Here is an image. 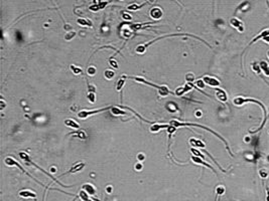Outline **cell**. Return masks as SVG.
I'll return each mask as SVG.
<instances>
[{"instance_id":"cell-7","label":"cell","mask_w":269,"mask_h":201,"mask_svg":"<svg viewBox=\"0 0 269 201\" xmlns=\"http://www.w3.org/2000/svg\"><path fill=\"white\" fill-rule=\"evenodd\" d=\"M203 81L206 85H209L210 87H213V88L220 86V81H218L217 79L213 78V76H204Z\"/></svg>"},{"instance_id":"cell-21","label":"cell","mask_w":269,"mask_h":201,"mask_svg":"<svg viewBox=\"0 0 269 201\" xmlns=\"http://www.w3.org/2000/svg\"><path fill=\"white\" fill-rule=\"evenodd\" d=\"M225 191H226V189H225V187H224L223 185L218 186V187L216 188V193H217V197H218V196L223 195V194L225 193Z\"/></svg>"},{"instance_id":"cell-1","label":"cell","mask_w":269,"mask_h":201,"mask_svg":"<svg viewBox=\"0 0 269 201\" xmlns=\"http://www.w3.org/2000/svg\"><path fill=\"white\" fill-rule=\"evenodd\" d=\"M247 103H255V104H257V105H259L260 107H261L262 111H263L264 120H263V122H262L261 126H260L259 128H257V129H256L255 131L251 132V133H257V132H259L260 130L263 129V127L265 126V124H266V117H267V115H266L265 106H264L263 104H262L260 101H257V100H255V99H251V98H243V97H236V98H234V100H233V104H234L235 106H238V107H240V106L244 105V104H247Z\"/></svg>"},{"instance_id":"cell-12","label":"cell","mask_w":269,"mask_h":201,"mask_svg":"<svg viewBox=\"0 0 269 201\" xmlns=\"http://www.w3.org/2000/svg\"><path fill=\"white\" fill-rule=\"evenodd\" d=\"M19 196L23 198H35L36 194L32 191H29V190H22L19 192Z\"/></svg>"},{"instance_id":"cell-32","label":"cell","mask_w":269,"mask_h":201,"mask_svg":"<svg viewBox=\"0 0 269 201\" xmlns=\"http://www.w3.org/2000/svg\"><path fill=\"white\" fill-rule=\"evenodd\" d=\"M141 168H142V165H141V164H137V165L135 166V169H136V170H140Z\"/></svg>"},{"instance_id":"cell-33","label":"cell","mask_w":269,"mask_h":201,"mask_svg":"<svg viewBox=\"0 0 269 201\" xmlns=\"http://www.w3.org/2000/svg\"><path fill=\"white\" fill-rule=\"evenodd\" d=\"M123 17L125 18V19H129V20L131 19V17H130L129 15H126V14H123Z\"/></svg>"},{"instance_id":"cell-16","label":"cell","mask_w":269,"mask_h":201,"mask_svg":"<svg viewBox=\"0 0 269 201\" xmlns=\"http://www.w3.org/2000/svg\"><path fill=\"white\" fill-rule=\"evenodd\" d=\"M260 68H261L262 72H264V74H265L266 76H269V66L265 62H260Z\"/></svg>"},{"instance_id":"cell-3","label":"cell","mask_w":269,"mask_h":201,"mask_svg":"<svg viewBox=\"0 0 269 201\" xmlns=\"http://www.w3.org/2000/svg\"><path fill=\"white\" fill-rule=\"evenodd\" d=\"M130 79H133V80L137 81V82H140V83H143V84H146L148 85V86H151V87H154V88L156 89H159V94L161 95L162 97H165L168 96V94H170V90H168V88H166L165 86H162V87H159L157 86V85H154V84H151V83L147 82V81L143 80V79H140V78H135V76H129Z\"/></svg>"},{"instance_id":"cell-36","label":"cell","mask_w":269,"mask_h":201,"mask_svg":"<svg viewBox=\"0 0 269 201\" xmlns=\"http://www.w3.org/2000/svg\"><path fill=\"white\" fill-rule=\"evenodd\" d=\"M267 55H268V58H269V50L267 51Z\"/></svg>"},{"instance_id":"cell-4","label":"cell","mask_w":269,"mask_h":201,"mask_svg":"<svg viewBox=\"0 0 269 201\" xmlns=\"http://www.w3.org/2000/svg\"><path fill=\"white\" fill-rule=\"evenodd\" d=\"M267 35H269V29H268V28H265V29L262 30V31L260 32V33H258L257 35H256L255 37H254L253 39H252L251 41H250L249 43H248V45H247V47H246V49H247V48L249 47V46H251L253 43H255L256 41H258L259 39H263V37H265V36H267ZM246 49H245V50H246ZM245 50H244V51H245Z\"/></svg>"},{"instance_id":"cell-19","label":"cell","mask_w":269,"mask_h":201,"mask_svg":"<svg viewBox=\"0 0 269 201\" xmlns=\"http://www.w3.org/2000/svg\"><path fill=\"white\" fill-rule=\"evenodd\" d=\"M166 127H170V126H168V125H153L151 128H150V131L153 132V133H155V132H158L160 129H162V128H166Z\"/></svg>"},{"instance_id":"cell-24","label":"cell","mask_w":269,"mask_h":201,"mask_svg":"<svg viewBox=\"0 0 269 201\" xmlns=\"http://www.w3.org/2000/svg\"><path fill=\"white\" fill-rule=\"evenodd\" d=\"M195 85H197V88H205V86H206V84H205V82H204L203 80H199V81H197L195 82Z\"/></svg>"},{"instance_id":"cell-30","label":"cell","mask_w":269,"mask_h":201,"mask_svg":"<svg viewBox=\"0 0 269 201\" xmlns=\"http://www.w3.org/2000/svg\"><path fill=\"white\" fill-rule=\"evenodd\" d=\"M266 201H269V188L268 187H266Z\"/></svg>"},{"instance_id":"cell-34","label":"cell","mask_w":269,"mask_h":201,"mask_svg":"<svg viewBox=\"0 0 269 201\" xmlns=\"http://www.w3.org/2000/svg\"><path fill=\"white\" fill-rule=\"evenodd\" d=\"M138 159H140V160H143V159H144V157H143V156L141 155V154H140V155L138 156Z\"/></svg>"},{"instance_id":"cell-2","label":"cell","mask_w":269,"mask_h":201,"mask_svg":"<svg viewBox=\"0 0 269 201\" xmlns=\"http://www.w3.org/2000/svg\"><path fill=\"white\" fill-rule=\"evenodd\" d=\"M170 125L172 126H174V127H183V126H193V127H200V128H202V129H205V130H207V131H209V132H211L212 134H214V135L216 136V137H218L219 139H221L222 141L225 143V145H226V148H227V150L229 151V153H230V155L233 157V154H232V152H231V150H230V147H229V145H228V143L227 142L225 141V139H224L223 137H221V136L219 135L218 133H216L215 131H213V130H211L210 128H207V127H205V126H202V125H199V124H191V123H179V122H176V121H172L170 122Z\"/></svg>"},{"instance_id":"cell-28","label":"cell","mask_w":269,"mask_h":201,"mask_svg":"<svg viewBox=\"0 0 269 201\" xmlns=\"http://www.w3.org/2000/svg\"><path fill=\"white\" fill-rule=\"evenodd\" d=\"M259 174H260V176H261L262 178H266V177L268 176V174L266 173L265 170H260V171H259Z\"/></svg>"},{"instance_id":"cell-18","label":"cell","mask_w":269,"mask_h":201,"mask_svg":"<svg viewBox=\"0 0 269 201\" xmlns=\"http://www.w3.org/2000/svg\"><path fill=\"white\" fill-rule=\"evenodd\" d=\"M111 113L115 116H121V115H125V112H123L122 110L118 109L116 107H111Z\"/></svg>"},{"instance_id":"cell-31","label":"cell","mask_w":269,"mask_h":201,"mask_svg":"<svg viewBox=\"0 0 269 201\" xmlns=\"http://www.w3.org/2000/svg\"><path fill=\"white\" fill-rule=\"evenodd\" d=\"M263 41H265L266 43H268L269 44V35H267V36H265V37H263Z\"/></svg>"},{"instance_id":"cell-35","label":"cell","mask_w":269,"mask_h":201,"mask_svg":"<svg viewBox=\"0 0 269 201\" xmlns=\"http://www.w3.org/2000/svg\"><path fill=\"white\" fill-rule=\"evenodd\" d=\"M107 192H108V193H110V192H111V187H107Z\"/></svg>"},{"instance_id":"cell-20","label":"cell","mask_w":269,"mask_h":201,"mask_svg":"<svg viewBox=\"0 0 269 201\" xmlns=\"http://www.w3.org/2000/svg\"><path fill=\"white\" fill-rule=\"evenodd\" d=\"M125 80H126V76H122V78L119 80V82L117 83V87H116V90L117 91H120L122 89V87L124 86V83H125Z\"/></svg>"},{"instance_id":"cell-13","label":"cell","mask_w":269,"mask_h":201,"mask_svg":"<svg viewBox=\"0 0 269 201\" xmlns=\"http://www.w3.org/2000/svg\"><path fill=\"white\" fill-rule=\"evenodd\" d=\"M189 143H191V145L193 146V147H197V148H205L206 147L205 143H204L203 141H201V140L193 139V138L189 139Z\"/></svg>"},{"instance_id":"cell-23","label":"cell","mask_w":269,"mask_h":201,"mask_svg":"<svg viewBox=\"0 0 269 201\" xmlns=\"http://www.w3.org/2000/svg\"><path fill=\"white\" fill-rule=\"evenodd\" d=\"M71 70H73V72H75L76 74H82V68H78V66H71Z\"/></svg>"},{"instance_id":"cell-27","label":"cell","mask_w":269,"mask_h":201,"mask_svg":"<svg viewBox=\"0 0 269 201\" xmlns=\"http://www.w3.org/2000/svg\"><path fill=\"white\" fill-rule=\"evenodd\" d=\"M88 98L91 103H94V102H95V94H94V93H89Z\"/></svg>"},{"instance_id":"cell-11","label":"cell","mask_w":269,"mask_h":201,"mask_svg":"<svg viewBox=\"0 0 269 201\" xmlns=\"http://www.w3.org/2000/svg\"><path fill=\"white\" fill-rule=\"evenodd\" d=\"M82 189L84 190L88 195H95L96 194L95 187H94L93 185H91V184H85V185L82 187Z\"/></svg>"},{"instance_id":"cell-5","label":"cell","mask_w":269,"mask_h":201,"mask_svg":"<svg viewBox=\"0 0 269 201\" xmlns=\"http://www.w3.org/2000/svg\"><path fill=\"white\" fill-rule=\"evenodd\" d=\"M230 24H231L234 28H236L239 32H244V29H245V28H244V24H243V22L238 19V18H236V17L231 18V19H230Z\"/></svg>"},{"instance_id":"cell-15","label":"cell","mask_w":269,"mask_h":201,"mask_svg":"<svg viewBox=\"0 0 269 201\" xmlns=\"http://www.w3.org/2000/svg\"><path fill=\"white\" fill-rule=\"evenodd\" d=\"M249 7H250V3H249V1H245V2H242L241 4H240L239 6H238V8H237V11L238 10H242V11H247L248 9H249Z\"/></svg>"},{"instance_id":"cell-6","label":"cell","mask_w":269,"mask_h":201,"mask_svg":"<svg viewBox=\"0 0 269 201\" xmlns=\"http://www.w3.org/2000/svg\"><path fill=\"white\" fill-rule=\"evenodd\" d=\"M108 109H111V107H108V108H104V109H101V110H96V111H81L80 113L78 114V117L80 118V119H85V118L89 117V116L91 115H94V114H98V113H101V112L103 111H107Z\"/></svg>"},{"instance_id":"cell-17","label":"cell","mask_w":269,"mask_h":201,"mask_svg":"<svg viewBox=\"0 0 269 201\" xmlns=\"http://www.w3.org/2000/svg\"><path fill=\"white\" fill-rule=\"evenodd\" d=\"M65 124H66L68 127H72V128H75V129H79V128H80L79 124L76 123L75 121H73V120H66V121H65Z\"/></svg>"},{"instance_id":"cell-26","label":"cell","mask_w":269,"mask_h":201,"mask_svg":"<svg viewBox=\"0 0 269 201\" xmlns=\"http://www.w3.org/2000/svg\"><path fill=\"white\" fill-rule=\"evenodd\" d=\"M76 35V32H71V33H68L67 34L66 36H65V38H66L67 40H70V39H72L74 36Z\"/></svg>"},{"instance_id":"cell-10","label":"cell","mask_w":269,"mask_h":201,"mask_svg":"<svg viewBox=\"0 0 269 201\" xmlns=\"http://www.w3.org/2000/svg\"><path fill=\"white\" fill-rule=\"evenodd\" d=\"M150 15L154 19H158V18H160L162 16V10L158 7H154L150 10Z\"/></svg>"},{"instance_id":"cell-9","label":"cell","mask_w":269,"mask_h":201,"mask_svg":"<svg viewBox=\"0 0 269 201\" xmlns=\"http://www.w3.org/2000/svg\"><path fill=\"white\" fill-rule=\"evenodd\" d=\"M191 161L193 162H195V163H197V164H201V165H203V166H206L207 168H209V169H211L212 171H214V173H216V171H215V169H214L213 167H212L211 165H209L208 163H206L205 161H204V159H202L201 157H199V156H191Z\"/></svg>"},{"instance_id":"cell-8","label":"cell","mask_w":269,"mask_h":201,"mask_svg":"<svg viewBox=\"0 0 269 201\" xmlns=\"http://www.w3.org/2000/svg\"><path fill=\"white\" fill-rule=\"evenodd\" d=\"M216 97H217L218 100L220 102H222V103H226V102L228 101L227 93L224 90H222V89H217V90H216Z\"/></svg>"},{"instance_id":"cell-25","label":"cell","mask_w":269,"mask_h":201,"mask_svg":"<svg viewBox=\"0 0 269 201\" xmlns=\"http://www.w3.org/2000/svg\"><path fill=\"white\" fill-rule=\"evenodd\" d=\"M105 76L110 80V79H112L114 76V72H111V70H106V72H105Z\"/></svg>"},{"instance_id":"cell-29","label":"cell","mask_w":269,"mask_h":201,"mask_svg":"<svg viewBox=\"0 0 269 201\" xmlns=\"http://www.w3.org/2000/svg\"><path fill=\"white\" fill-rule=\"evenodd\" d=\"M95 72H96L95 68H88V74H94Z\"/></svg>"},{"instance_id":"cell-14","label":"cell","mask_w":269,"mask_h":201,"mask_svg":"<svg viewBox=\"0 0 269 201\" xmlns=\"http://www.w3.org/2000/svg\"><path fill=\"white\" fill-rule=\"evenodd\" d=\"M85 164L84 163H78L76 164V165L74 166V167L72 168V169L70 170V171L68 172V173H76V172L80 171V170H82L83 168H84Z\"/></svg>"},{"instance_id":"cell-22","label":"cell","mask_w":269,"mask_h":201,"mask_svg":"<svg viewBox=\"0 0 269 201\" xmlns=\"http://www.w3.org/2000/svg\"><path fill=\"white\" fill-rule=\"evenodd\" d=\"M78 23L83 26H92V22L89 19H78Z\"/></svg>"}]
</instances>
